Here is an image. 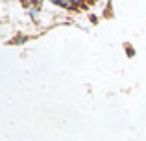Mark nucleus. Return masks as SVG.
Segmentation results:
<instances>
[{"mask_svg": "<svg viewBox=\"0 0 146 141\" xmlns=\"http://www.w3.org/2000/svg\"><path fill=\"white\" fill-rule=\"evenodd\" d=\"M126 54H128V56H129V58H131V56H133V54H135V50H133V48H131V47H126Z\"/></svg>", "mask_w": 146, "mask_h": 141, "instance_id": "1", "label": "nucleus"}]
</instances>
